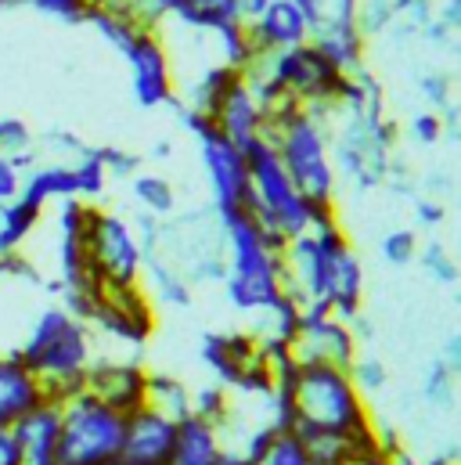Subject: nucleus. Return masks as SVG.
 Here are the masks:
<instances>
[{
  "mask_svg": "<svg viewBox=\"0 0 461 465\" xmlns=\"http://www.w3.org/2000/svg\"><path fill=\"white\" fill-rule=\"evenodd\" d=\"M166 22L184 25V29H191V33H202V36H213V33H221V29H228V25H238V22H245V18H241L238 0H188V4H184L177 15H170Z\"/></svg>",
  "mask_w": 461,
  "mask_h": 465,
  "instance_id": "21",
  "label": "nucleus"
},
{
  "mask_svg": "<svg viewBox=\"0 0 461 465\" xmlns=\"http://www.w3.org/2000/svg\"><path fill=\"white\" fill-rule=\"evenodd\" d=\"M83 249H87V267L98 285H141V245L133 238V228L123 213L91 206L87 228H83Z\"/></svg>",
  "mask_w": 461,
  "mask_h": 465,
  "instance_id": "7",
  "label": "nucleus"
},
{
  "mask_svg": "<svg viewBox=\"0 0 461 465\" xmlns=\"http://www.w3.org/2000/svg\"><path fill=\"white\" fill-rule=\"evenodd\" d=\"M11 4H25L40 15H51V18H62V22H83L91 0H11Z\"/></svg>",
  "mask_w": 461,
  "mask_h": 465,
  "instance_id": "36",
  "label": "nucleus"
},
{
  "mask_svg": "<svg viewBox=\"0 0 461 465\" xmlns=\"http://www.w3.org/2000/svg\"><path fill=\"white\" fill-rule=\"evenodd\" d=\"M267 141L278 152L289 181L296 192L318 206V210H336V166H332V141L329 126L310 113H303L296 102H285L267 116Z\"/></svg>",
  "mask_w": 461,
  "mask_h": 465,
  "instance_id": "3",
  "label": "nucleus"
},
{
  "mask_svg": "<svg viewBox=\"0 0 461 465\" xmlns=\"http://www.w3.org/2000/svg\"><path fill=\"white\" fill-rule=\"evenodd\" d=\"M22 364L33 371L40 390L58 401L73 390H83L87 368L94 364V343H91V325L73 318L65 307H44L36 322L29 325L25 343L15 350Z\"/></svg>",
  "mask_w": 461,
  "mask_h": 465,
  "instance_id": "2",
  "label": "nucleus"
},
{
  "mask_svg": "<svg viewBox=\"0 0 461 465\" xmlns=\"http://www.w3.org/2000/svg\"><path fill=\"white\" fill-rule=\"evenodd\" d=\"M98 159H102V166H105V173H109V181H130L133 173H141V166H144V155H137V152H126V148H115V144H105V148H98Z\"/></svg>",
  "mask_w": 461,
  "mask_h": 465,
  "instance_id": "34",
  "label": "nucleus"
},
{
  "mask_svg": "<svg viewBox=\"0 0 461 465\" xmlns=\"http://www.w3.org/2000/svg\"><path fill=\"white\" fill-rule=\"evenodd\" d=\"M224 232V296L230 311L260 314L278 303L281 292V249L249 213L221 217Z\"/></svg>",
  "mask_w": 461,
  "mask_h": 465,
  "instance_id": "1",
  "label": "nucleus"
},
{
  "mask_svg": "<svg viewBox=\"0 0 461 465\" xmlns=\"http://www.w3.org/2000/svg\"><path fill=\"white\" fill-rule=\"evenodd\" d=\"M130 195L137 203L141 213H152L159 221H170L177 213V192H173V181L162 177V173H152V170H141L130 177Z\"/></svg>",
  "mask_w": 461,
  "mask_h": 465,
  "instance_id": "23",
  "label": "nucleus"
},
{
  "mask_svg": "<svg viewBox=\"0 0 461 465\" xmlns=\"http://www.w3.org/2000/svg\"><path fill=\"white\" fill-rule=\"evenodd\" d=\"M0 155L11 159L18 173H29L36 166V134L18 116H0Z\"/></svg>",
  "mask_w": 461,
  "mask_h": 465,
  "instance_id": "25",
  "label": "nucleus"
},
{
  "mask_svg": "<svg viewBox=\"0 0 461 465\" xmlns=\"http://www.w3.org/2000/svg\"><path fill=\"white\" fill-rule=\"evenodd\" d=\"M310 44L343 73V76H353L364 65V51H368V40L360 36L357 22H321L318 29H310Z\"/></svg>",
  "mask_w": 461,
  "mask_h": 465,
  "instance_id": "17",
  "label": "nucleus"
},
{
  "mask_svg": "<svg viewBox=\"0 0 461 465\" xmlns=\"http://www.w3.org/2000/svg\"><path fill=\"white\" fill-rule=\"evenodd\" d=\"M210 123H213V130L221 137H228L230 144L241 148V152L267 137V113L256 105V98L249 94L241 76H238V84L228 87V94L217 102V109L210 113Z\"/></svg>",
  "mask_w": 461,
  "mask_h": 465,
  "instance_id": "13",
  "label": "nucleus"
},
{
  "mask_svg": "<svg viewBox=\"0 0 461 465\" xmlns=\"http://www.w3.org/2000/svg\"><path fill=\"white\" fill-rule=\"evenodd\" d=\"M245 166H249V206H245V213L278 245L307 234L314 228L318 213H325L296 192V184L289 181V173H285V166H281V159H278V152L270 148L267 137L245 148Z\"/></svg>",
  "mask_w": 461,
  "mask_h": 465,
  "instance_id": "4",
  "label": "nucleus"
},
{
  "mask_svg": "<svg viewBox=\"0 0 461 465\" xmlns=\"http://www.w3.org/2000/svg\"><path fill=\"white\" fill-rule=\"evenodd\" d=\"M170 109L181 116V126L195 141V152H199V163H202V173H206V184H210L213 213L217 217L245 213V206H249V166H245V152L234 148L228 137H221L210 119L191 113V109H184L181 102H173Z\"/></svg>",
  "mask_w": 461,
  "mask_h": 465,
  "instance_id": "6",
  "label": "nucleus"
},
{
  "mask_svg": "<svg viewBox=\"0 0 461 465\" xmlns=\"http://www.w3.org/2000/svg\"><path fill=\"white\" fill-rule=\"evenodd\" d=\"M378 252H382V260L389 267H407L418 256V234L411 232V228H393V232L382 234Z\"/></svg>",
  "mask_w": 461,
  "mask_h": 465,
  "instance_id": "31",
  "label": "nucleus"
},
{
  "mask_svg": "<svg viewBox=\"0 0 461 465\" xmlns=\"http://www.w3.org/2000/svg\"><path fill=\"white\" fill-rule=\"evenodd\" d=\"M407 134H411V141H415V144L433 148V144H440V137H444V119L436 116V113H429V109H422V113H415V116H411Z\"/></svg>",
  "mask_w": 461,
  "mask_h": 465,
  "instance_id": "37",
  "label": "nucleus"
},
{
  "mask_svg": "<svg viewBox=\"0 0 461 465\" xmlns=\"http://www.w3.org/2000/svg\"><path fill=\"white\" fill-rule=\"evenodd\" d=\"M415 260H422V267H426V274L436 282V285H447V289H455L461 278V267L458 260H455V252L444 245V242H426V245H418V256Z\"/></svg>",
  "mask_w": 461,
  "mask_h": 465,
  "instance_id": "29",
  "label": "nucleus"
},
{
  "mask_svg": "<svg viewBox=\"0 0 461 465\" xmlns=\"http://www.w3.org/2000/svg\"><path fill=\"white\" fill-rule=\"evenodd\" d=\"M144 382L148 371L137 361H119V357H94V364L87 368L83 390L91 397H98L102 404H109L115 411L130 415L144 404Z\"/></svg>",
  "mask_w": 461,
  "mask_h": 465,
  "instance_id": "10",
  "label": "nucleus"
},
{
  "mask_svg": "<svg viewBox=\"0 0 461 465\" xmlns=\"http://www.w3.org/2000/svg\"><path fill=\"white\" fill-rule=\"evenodd\" d=\"M389 4H393L397 22L411 33H422V25H429L436 15V0H389Z\"/></svg>",
  "mask_w": 461,
  "mask_h": 465,
  "instance_id": "35",
  "label": "nucleus"
},
{
  "mask_svg": "<svg viewBox=\"0 0 461 465\" xmlns=\"http://www.w3.org/2000/svg\"><path fill=\"white\" fill-rule=\"evenodd\" d=\"M141 282H144V296H148V303H162V307H177V311H188L191 307V300H195V292H191V282L162 256V252H155V256H144L141 260Z\"/></svg>",
  "mask_w": 461,
  "mask_h": 465,
  "instance_id": "18",
  "label": "nucleus"
},
{
  "mask_svg": "<svg viewBox=\"0 0 461 465\" xmlns=\"http://www.w3.org/2000/svg\"><path fill=\"white\" fill-rule=\"evenodd\" d=\"M360 353V343L353 340V329L332 311H303L296 336L289 343V357L296 364H332L349 368V361Z\"/></svg>",
  "mask_w": 461,
  "mask_h": 465,
  "instance_id": "9",
  "label": "nucleus"
},
{
  "mask_svg": "<svg viewBox=\"0 0 461 465\" xmlns=\"http://www.w3.org/2000/svg\"><path fill=\"white\" fill-rule=\"evenodd\" d=\"M44 210L29 206L25 199H11L7 206H0V256H11V252H22L25 238L36 232Z\"/></svg>",
  "mask_w": 461,
  "mask_h": 465,
  "instance_id": "24",
  "label": "nucleus"
},
{
  "mask_svg": "<svg viewBox=\"0 0 461 465\" xmlns=\"http://www.w3.org/2000/svg\"><path fill=\"white\" fill-rule=\"evenodd\" d=\"M436 18H440L451 33H458L461 29V0H444V4L436 7Z\"/></svg>",
  "mask_w": 461,
  "mask_h": 465,
  "instance_id": "44",
  "label": "nucleus"
},
{
  "mask_svg": "<svg viewBox=\"0 0 461 465\" xmlns=\"http://www.w3.org/2000/svg\"><path fill=\"white\" fill-rule=\"evenodd\" d=\"M170 155H173V141H170V137H159V141L144 152V159H152V163H166Z\"/></svg>",
  "mask_w": 461,
  "mask_h": 465,
  "instance_id": "45",
  "label": "nucleus"
},
{
  "mask_svg": "<svg viewBox=\"0 0 461 465\" xmlns=\"http://www.w3.org/2000/svg\"><path fill=\"white\" fill-rule=\"evenodd\" d=\"M292 4H296V11L303 15V22L310 29H318L329 18V0H292Z\"/></svg>",
  "mask_w": 461,
  "mask_h": 465,
  "instance_id": "41",
  "label": "nucleus"
},
{
  "mask_svg": "<svg viewBox=\"0 0 461 465\" xmlns=\"http://www.w3.org/2000/svg\"><path fill=\"white\" fill-rule=\"evenodd\" d=\"M22 188V173L11 166V159L0 155V206H7Z\"/></svg>",
  "mask_w": 461,
  "mask_h": 465,
  "instance_id": "40",
  "label": "nucleus"
},
{
  "mask_svg": "<svg viewBox=\"0 0 461 465\" xmlns=\"http://www.w3.org/2000/svg\"><path fill=\"white\" fill-rule=\"evenodd\" d=\"M144 408H152L155 415L170 419V422H181L191 415V386H184L181 379L173 375H162V371H148V382H144Z\"/></svg>",
  "mask_w": 461,
  "mask_h": 465,
  "instance_id": "22",
  "label": "nucleus"
},
{
  "mask_svg": "<svg viewBox=\"0 0 461 465\" xmlns=\"http://www.w3.org/2000/svg\"><path fill=\"white\" fill-rule=\"evenodd\" d=\"M18 199H25L36 210H47L51 203L76 199V177L69 163H36L29 173H22Z\"/></svg>",
  "mask_w": 461,
  "mask_h": 465,
  "instance_id": "19",
  "label": "nucleus"
},
{
  "mask_svg": "<svg viewBox=\"0 0 461 465\" xmlns=\"http://www.w3.org/2000/svg\"><path fill=\"white\" fill-rule=\"evenodd\" d=\"M224 455H228V440H224L221 426H213L210 419H199V415H188L177 422L170 465H217Z\"/></svg>",
  "mask_w": 461,
  "mask_h": 465,
  "instance_id": "16",
  "label": "nucleus"
},
{
  "mask_svg": "<svg viewBox=\"0 0 461 465\" xmlns=\"http://www.w3.org/2000/svg\"><path fill=\"white\" fill-rule=\"evenodd\" d=\"M126 69H130V91L141 109H162L177 102V73H173V54L162 40L159 29L141 25L133 44L123 51Z\"/></svg>",
  "mask_w": 461,
  "mask_h": 465,
  "instance_id": "8",
  "label": "nucleus"
},
{
  "mask_svg": "<svg viewBox=\"0 0 461 465\" xmlns=\"http://www.w3.org/2000/svg\"><path fill=\"white\" fill-rule=\"evenodd\" d=\"M349 379H353V386H357V393L368 401L371 393H382L386 390V364L378 361V357H368V353H357L353 361H349Z\"/></svg>",
  "mask_w": 461,
  "mask_h": 465,
  "instance_id": "30",
  "label": "nucleus"
},
{
  "mask_svg": "<svg viewBox=\"0 0 461 465\" xmlns=\"http://www.w3.org/2000/svg\"><path fill=\"white\" fill-rule=\"evenodd\" d=\"M422 36H426L433 47H455V36H458V33H451V29L433 15V22H429V25H422Z\"/></svg>",
  "mask_w": 461,
  "mask_h": 465,
  "instance_id": "42",
  "label": "nucleus"
},
{
  "mask_svg": "<svg viewBox=\"0 0 461 465\" xmlns=\"http://www.w3.org/2000/svg\"><path fill=\"white\" fill-rule=\"evenodd\" d=\"M267 4H270V0H238V7H241V18H245V22H252Z\"/></svg>",
  "mask_w": 461,
  "mask_h": 465,
  "instance_id": "47",
  "label": "nucleus"
},
{
  "mask_svg": "<svg viewBox=\"0 0 461 465\" xmlns=\"http://www.w3.org/2000/svg\"><path fill=\"white\" fill-rule=\"evenodd\" d=\"M83 22H91L98 33H102V40L115 47L119 54L133 44V36L141 33V22L137 18H130V15H123V11H109V7H87V15H83Z\"/></svg>",
  "mask_w": 461,
  "mask_h": 465,
  "instance_id": "26",
  "label": "nucleus"
},
{
  "mask_svg": "<svg viewBox=\"0 0 461 465\" xmlns=\"http://www.w3.org/2000/svg\"><path fill=\"white\" fill-rule=\"evenodd\" d=\"M249 40L256 47V54H274V51H289L310 40V25L303 22V15L296 11L292 0H270L252 22H245Z\"/></svg>",
  "mask_w": 461,
  "mask_h": 465,
  "instance_id": "14",
  "label": "nucleus"
},
{
  "mask_svg": "<svg viewBox=\"0 0 461 465\" xmlns=\"http://www.w3.org/2000/svg\"><path fill=\"white\" fill-rule=\"evenodd\" d=\"M173 440H177V422H170L141 404L137 411L126 415L119 465H170Z\"/></svg>",
  "mask_w": 461,
  "mask_h": 465,
  "instance_id": "11",
  "label": "nucleus"
},
{
  "mask_svg": "<svg viewBox=\"0 0 461 465\" xmlns=\"http://www.w3.org/2000/svg\"><path fill=\"white\" fill-rule=\"evenodd\" d=\"M58 404V465H119L126 415L87 390H73Z\"/></svg>",
  "mask_w": 461,
  "mask_h": 465,
  "instance_id": "5",
  "label": "nucleus"
},
{
  "mask_svg": "<svg viewBox=\"0 0 461 465\" xmlns=\"http://www.w3.org/2000/svg\"><path fill=\"white\" fill-rule=\"evenodd\" d=\"M217 465H249V462H245V459H241L238 451H228V455H224V459H221Z\"/></svg>",
  "mask_w": 461,
  "mask_h": 465,
  "instance_id": "48",
  "label": "nucleus"
},
{
  "mask_svg": "<svg viewBox=\"0 0 461 465\" xmlns=\"http://www.w3.org/2000/svg\"><path fill=\"white\" fill-rule=\"evenodd\" d=\"M58 404L47 397L33 411H25L18 422H11V440L18 465H58Z\"/></svg>",
  "mask_w": 461,
  "mask_h": 465,
  "instance_id": "12",
  "label": "nucleus"
},
{
  "mask_svg": "<svg viewBox=\"0 0 461 465\" xmlns=\"http://www.w3.org/2000/svg\"><path fill=\"white\" fill-rule=\"evenodd\" d=\"M0 465H18L15 440H11V430H0Z\"/></svg>",
  "mask_w": 461,
  "mask_h": 465,
  "instance_id": "46",
  "label": "nucleus"
},
{
  "mask_svg": "<svg viewBox=\"0 0 461 465\" xmlns=\"http://www.w3.org/2000/svg\"><path fill=\"white\" fill-rule=\"evenodd\" d=\"M422 397L436 411H451L455 401H458V375L440 357H433L429 368H426V375H422Z\"/></svg>",
  "mask_w": 461,
  "mask_h": 465,
  "instance_id": "27",
  "label": "nucleus"
},
{
  "mask_svg": "<svg viewBox=\"0 0 461 465\" xmlns=\"http://www.w3.org/2000/svg\"><path fill=\"white\" fill-rule=\"evenodd\" d=\"M73 166V177H76V199H83V203H98L102 195H105V188H109V173H105V166H102V159H98V148H87L76 163H69Z\"/></svg>",
  "mask_w": 461,
  "mask_h": 465,
  "instance_id": "28",
  "label": "nucleus"
},
{
  "mask_svg": "<svg viewBox=\"0 0 461 465\" xmlns=\"http://www.w3.org/2000/svg\"><path fill=\"white\" fill-rule=\"evenodd\" d=\"M47 393L33 379V371L22 364L18 353H0V430L18 422L25 411H33Z\"/></svg>",
  "mask_w": 461,
  "mask_h": 465,
  "instance_id": "15",
  "label": "nucleus"
},
{
  "mask_svg": "<svg viewBox=\"0 0 461 465\" xmlns=\"http://www.w3.org/2000/svg\"><path fill=\"white\" fill-rule=\"evenodd\" d=\"M40 141H44V144H51L58 155H69L65 163H76V159H80V155L91 148V144H87V141H80L73 130H47Z\"/></svg>",
  "mask_w": 461,
  "mask_h": 465,
  "instance_id": "38",
  "label": "nucleus"
},
{
  "mask_svg": "<svg viewBox=\"0 0 461 465\" xmlns=\"http://www.w3.org/2000/svg\"><path fill=\"white\" fill-rule=\"evenodd\" d=\"M418 94L426 98V105H429V113H447L451 105H455V87H451V76L447 73H440V69H433V73H422L418 76Z\"/></svg>",
  "mask_w": 461,
  "mask_h": 465,
  "instance_id": "33",
  "label": "nucleus"
},
{
  "mask_svg": "<svg viewBox=\"0 0 461 465\" xmlns=\"http://www.w3.org/2000/svg\"><path fill=\"white\" fill-rule=\"evenodd\" d=\"M357 29H360V36L364 40H371V36H382V33H389V25L397 22V15H393V4L389 0H360L357 4Z\"/></svg>",
  "mask_w": 461,
  "mask_h": 465,
  "instance_id": "32",
  "label": "nucleus"
},
{
  "mask_svg": "<svg viewBox=\"0 0 461 465\" xmlns=\"http://www.w3.org/2000/svg\"><path fill=\"white\" fill-rule=\"evenodd\" d=\"M415 221L422 228H440L447 221V210L440 199H429V195H415Z\"/></svg>",
  "mask_w": 461,
  "mask_h": 465,
  "instance_id": "39",
  "label": "nucleus"
},
{
  "mask_svg": "<svg viewBox=\"0 0 461 465\" xmlns=\"http://www.w3.org/2000/svg\"><path fill=\"white\" fill-rule=\"evenodd\" d=\"M440 361H444V364H447L455 375H461V336H458V332H451V336H447Z\"/></svg>",
  "mask_w": 461,
  "mask_h": 465,
  "instance_id": "43",
  "label": "nucleus"
},
{
  "mask_svg": "<svg viewBox=\"0 0 461 465\" xmlns=\"http://www.w3.org/2000/svg\"><path fill=\"white\" fill-rule=\"evenodd\" d=\"M249 465H310L303 440L292 430H260L234 448Z\"/></svg>",
  "mask_w": 461,
  "mask_h": 465,
  "instance_id": "20",
  "label": "nucleus"
}]
</instances>
